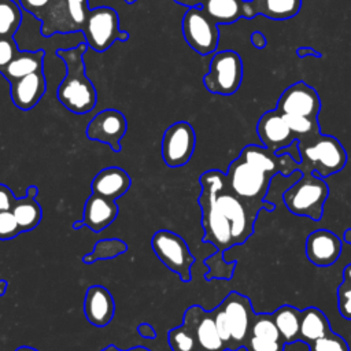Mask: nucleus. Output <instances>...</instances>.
<instances>
[{
    "label": "nucleus",
    "mask_w": 351,
    "mask_h": 351,
    "mask_svg": "<svg viewBox=\"0 0 351 351\" xmlns=\"http://www.w3.org/2000/svg\"><path fill=\"white\" fill-rule=\"evenodd\" d=\"M88 44L81 43L74 48H62L56 56L66 64V74L58 86V100L70 111L78 115L90 112L97 103L96 88L86 75L84 55Z\"/></svg>",
    "instance_id": "obj_1"
},
{
    "label": "nucleus",
    "mask_w": 351,
    "mask_h": 351,
    "mask_svg": "<svg viewBox=\"0 0 351 351\" xmlns=\"http://www.w3.org/2000/svg\"><path fill=\"white\" fill-rule=\"evenodd\" d=\"M199 182L202 186L199 206L202 208V226L204 229L203 241L211 243L217 248V252L222 254L234 245L230 223L215 200L217 191L226 185V176L219 170H208L200 176Z\"/></svg>",
    "instance_id": "obj_2"
},
{
    "label": "nucleus",
    "mask_w": 351,
    "mask_h": 351,
    "mask_svg": "<svg viewBox=\"0 0 351 351\" xmlns=\"http://www.w3.org/2000/svg\"><path fill=\"white\" fill-rule=\"evenodd\" d=\"M298 143L300 152L298 170L300 173H313L326 178L341 171L347 163V152L333 136L319 133L313 138Z\"/></svg>",
    "instance_id": "obj_3"
},
{
    "label": "nucleus",
    "mask_w": 351,
    "mask_h": 351,
    "mask_svg": "<svg viewBox=\"0 0 351 351\" xmlns=\"http://www.w3.org/2000/svg\"><path fill=\"white\" fill-rule=\"evenodd\" d=\"M225 176L228 188L250 206L269 211L276 208L274 204L265 202L271 177L262 170L239 156L229 165Z\"/></svg>",
    "instance_id": "obj_4"
},
{
    "label": "nucleus",
    "mask_w": 351,
    "mask_h": 351,
    "mask_svg": "<svg viewBox=\"0 0 351 351\" xmlns=\"http://www.w3.org/2000/svg\"><path fill=\"white\" fill-rule=\"evenodd\" d=\"M328 195L329 188L324 178L313 173H302L300 180L282 193V202L293 215L319 221Z\"/></svg>",
    "instance_id": "obj_5"
},
{
    "label": "nucleus",
    "mask_w": 351,
    "mask_h": 351,
    "mask_svg": "<svg viewBox=\"0 0 351 351\" xmlns=\"http://www.w3.org/2000/svg\"><path fill=\"white\" fill-rule=\"evenodd\" d=\"M82 33L88 47L96 52L107 51L115 41L129 40V33L119 29L118 12L107 5L89 11Z\"/></svg>",
    "instance_id": "obj_6"
},
{
    "label": "nucleus",
    "mask_w": 351,
    "mask_h": 351,
    "mask_svg": "<svg viewBox=\"0 0 351 351\" xmlns=\"http://www.w3.org/2000/svg\"><path fill=\"white\" fill-rule=\"evenodd\" d=\"M151 247L156 258L181 281H191V267L195 263V256L189 251L186 241L177 233L160 229L154 233Z\"/></svg>",
    "instance_id": "obj_7"
},
{
    "label": "nucleus",
    "mask_w": 351,
    "mask_h": 351,
    "mask_svg": "<svg viewBox=\"0 0 351 351\" xmlns=\"http://www.w3.org/2000/svg\"><path fill=\"white\" fill-rule=\"evenodd\" d=\"M243 81V60L232 49L215 52L210 62V70L203 77L206 89L215 95H233Z\"/></svg>",
    "instance_id": "obj_8"
},
{
    "label": "nucleus",
    "mask_w": 351,
    "mask_h": 351,
    "mask_svg": "<svg viewBox=\"0 0 351 351\" xmlns=\"http://www.w3.org/2000/svg\"><path fill=\"white\" fill-rule=\"evenodd\" d=\"M215 200L219 210L230 223L234 245L243 244L254 233V223L261 210L250 206L239 196H236L228 188V184L217 191Z\"/></svg>",
    "instance_id": "obj_9"
},
{
    "label": "nucleus",
    "mask_w": 351,
    "mask_h": 351,
    "mask_svg": "<svg viewBox=\"0 0 351 351\" xmlns=\"http://www.w3.org/2000/svg\"><path fill=\"white\" fill-rule=\"evenodd\" d=\"M182 36L186 44L202 56L215 52L219 41L218 25L202 7L186 10L182 18Z\"/></svg>",
    "instance_id": "obj_10"
},
{
    "label": "nucleus",
    "mask_w": 351,
    "mask_h": 351,
    "mask_svg": "<svg viewBox=\"0 0 351 351\" xmlns=\"http://www.w3.org/2000/svg\"><path fill=\"white\" fill-rule=\"evenodd\" d=\"M196 145L195 129L185 121L170 125L162 138V158L169 167H181L189 162Z\"/></svg>",
    "instance_id": "obj_11"
},
{
    "label": "nucleus",
    "mask_w": 351,
    "mask_h": 351,
    "mask_svg": "<svg viewBox=\"0 0 351 351\" xmlns=\"http://www.w3.org/2000/svg\"><path fill=\"white\" fill-rule=\"evenodd\" d=\"M219 306L222 307L230 328L232 351H237L244 346L255 314L251 300L245 295L233 291L221 302Z\"/></svg>",
    "instance_id": "obj_12"
},
{
    "label": "nucleus",
    "mask_w": 351,
    "mask_h": 351,
    "mask_svg": "<svg viewBox=\"0 0 351 351\" xmlns=\"http://www.w3.org/2000/svg\"><path fill=\"white\" fill-rule=\"evenodd\" d=\"M128 130L125 115L115 108H106L97 112L86 126V137L110 145L114 152L121 151V140Z\"/></svg>",
    "instance_id": "obj_13"
},
{
    "label": "nucleus",
    "mask_w": 351,
    "mask_h": 351,
    "mask_svg": "<svg viewBox=\"0 0 351 351\" xmlns=\"http://www.w3.org/2000/svg\"><path fill=\"white\" fill-rule=\"evenodd\" d=\"M276 110L281 114L318 118L321 99L313 86L307 85L304 81H298L281 93Z\"/></svg>",
    "instance_id": "obj_14"
},
{
    "label": "nucleus",
    "mask_w": 351,
    "mask_h": 351,
    "mask_svg": "<svg viewBox=\"0 0 351 351\" xmlns=\"http://www.w3.org/2000/svg\"><path fill=\"white\" fill-rule=\"evenodd\" d=\"M184 324L192 329L199 351H226L211 311L197 304L189 306L184 313Z\"/></svg>",
    "instance_id": "obj_15"
},
{
    "label": "nucleus",
    "mask_w": 351,
    "mask_h": 351,
    "mask_svg": "<svg viewBox=\"0 0 351 351\" xmlns=\"http://www.w3.org/2000/svg\"><path fill=\"white\" fill-rule=\"evenodd\" d=\"M239 156L270 177L277 174H281L285 177L295 174L298 171V165H299L287 152L277 154L274 151L267 149L266 147H261L256 144L245 145L241 149Z\"/></svg>",
    "instance_id": "obj_16"
},
{
    "label": "nucleus",
    "mask_w": 351,
    "mask_h": 351,
    "mask_svg": "<svg viewBox=\"0 0 351 351\" xmlns=\"http://www.w3.org/2000/svg\"><path fill=\"white\" fill-rule=\"evenodd\" d=\"M256 133L263 147L274 152L291 145L296 140L284 118V114L277 110H270L259 118Z\"/></svg>",
    "instance_id": "obj_17"
},
{
    "label": "nucleus",
    "mask_w": 351,
    "mask_h": 351,
    "mask_svg": "<svg viewBox=\"0 0 351 351\" xmlns=\"http://www.w3.org/2000/svg\"><path fill=\"white\" fill-rule=\"evenodd\" d=\"M341 240L333 232L318 229L311 232L306 239V256L319 267L333 265L341 254Z\"/></svg>",
    "instance_id": "obj_18"
},
{
    "label": "nucleus",
    "mask_w": 351,
    "mask_h": 351,
    "mask_svg": "<svg viewBox=\"0 0 351 351\" xmlns=\"http://www.w3.org/2000/svg\"><path fill=\"white\" fill-rule=\"evenodd\" d=\"M115 313V302L110 291L103 285L88 288L84 300V314L88 322L97 328L107 326Z\"/></svg>",
    "instance_id": "obj_19"
},
{
    "label": "nucleus",
    "mask_w": 351,
    "mask_h": 351,
    "mask_svg": "<svg viewBox=\"0 0 351 351\" xmlns=\"http://www.w3.org/2000/svg\"><path fill=\"white\" fill-rule=\"evenodd\" d=\"M10 95L15 107L22 111L32 110L44 96L47 81L43 71H37L10 82Z\"/></svg>",
    "instance_id": "obj_20"
},
{
    "label": "nucleus",
    "mask_w": 351,
    "mask_h": 351,
    "mask_svg": "<svg viewBox=\"0 0 351 351\" xmlns=\"http://www.w3.org/2000/svg\"><path fill=\"white\" fill-rule=\"evenodd\" d=\"M302 0H243V18L263 15L274 21H285L299 14Z\"/></svg>",
    "instance_id": "obj_21"
},
{
    "label": "nucleus",
    "mask_w": 351,
    "mask_h": 351,
    "mask_svg": "<svg viewBox=\"0 0 351 351\" xmlns=\"http://www.w3.org/2000/svg\"><path fill=\"white\" fill-rule=\"evenodd\" d=\"M132 185L130 176L121 167L110 166L100 170L90 182L92 193L117 200L123 196Z\"/></svg>",
    "instance_id": "obj_22"
},
{
    "label": "nucleus",
    "mask_w": 351,
    "mask_h": 351,
    "mask_svg": "<svg viewBox=\"0 0 351 351\" xmlns=\"http://www.w3.org/2000/svg\"><path fill=\"white\" fill-rule=\"evenodd\" d=\"M118 206L115 200L90 193L84 206V223L93 232H101L108 228L118 217Z\"/></svg>",
    "instance_id": "obj_23"
},
{
    "label": "nucleus",
    "mask_w": 351,
    "mask_h": 351,
    "mask_svg": "<svg viewBox=\"0 0 351 351\" xmlns=\"http://www.w3.org/2000/svg\"><path fill=\"white\" fill-rule=\"evenodd\" d=\"M44 56L45 52L43 49L37 51H18L14 59L8 63V66L3 70L1 75L12 82L29 74L43 71L44 69Z\"/></svg>",
    "instance_id": "obj_24"
},
{
    "label": "nucleus",
    "mask_w": 351,
    "mask_h": 351,
    "mask_svg": "<svg viewBox=\"0 0 351 351\" xmlns=\"http://www.w3.org/2000/svg\"><path fill=\"white\" fill-rule=\"evenodd\" d=\"M330 324L324 311L318 307H307L300 311V330L299 341L310 344L318 337L329 333Z\"/></svg>",
    "instance_id": "obj_25"
},
{
    "label": "nucleus",
    "mask_w": 351,
    "mask_h": 351,
    "mask_svg": "<svg viewBox=\"0 0 351 351\" xmlns=\"http://www.w3.org/2000/svg\"><path fill=\"white\" fill-rule=\"evenodd\" d=\"M300 311L291 304H282L271 313L276 326L278 328L285 344L299 341L300 330Z\"/></svg>",
    "instance_id": "obj_26"
},
{
    "label": "nucleus",
    "mask_w": 351,
    "mask_h": 351,
    "mask_svg": "<svg viewBox=\"0 0 351 351\" xmlns=\"http://www.w3.org/2000/svg\"><path fill=\"white\" fill-rule=\"evenodd\" d=\"M202 8L217 25L234 23L243 18V0H206Z\"/></svg>",
    "instance_id": "obj_27"
},
{
    "label": "nucleus",
    "mask_w": 351,
    "mask_h": 351,
    "mask_svg": "<svg viewBox=\"0 0 351 351\" xmlns=\"http://www.w3.org/2000/svg\"><path fill=\"white\" fill-rule=\"evenodd\" d=\"M11 211L22 232L33 230L34 228L38 226L43 218L41 206L37 203L36 199H32L27 196L16 197Z\"/></svg>",
    "instance_id": "obj_28"
},
{
    "label": "nucleus",
    "mask_w": 351,
    "mask_h": 351,
    "mask_svg": "<svg viewBox=\"0 0 351 351\" xmlns=\"http://www.w3.org/2000/svg\"><path fill=\"white\" fill-rule=\"evenodd\" d=\"M21 23V5L15 0H0V37H14Z\"/></svg>",
    "instance_id": "obj_29"
},
{
    "label": "nucleus",
    "mask_w": 351,
    "mask_h": 351,
    "mask_svg": "<svg viewBox=\"0 0 351 351\" xmlns=\"http://www.w3.org/2000/svg\"><path fill=\"white\" fill-rule=\"evenodd\" d=\"M128 251V244L121 239H103L99 240L93 250L82 256V262L86 265H90L96 261L103 259H114L118 255Z\"/></svg>",
    "instance_id": "obj_30"
},
{
    "label": "nucleus",
    "mask_w": 351,
    "mask_h": 351,
    "mask_svg": "<svg viewBox=\"0 0 351 351\" xmlns=\"http://www.w3.org/2000/svg\"><path fill=\"white\" fill-rule=\"evenodd\" d=\"M284 118L298 141L313 138L321 133L318 118H308L291 114H284Z\"/></svg>",
    "instance_id": "obj_31"
},
{
    "label": "nucleus",
    "mask_w": 351,
    "mask_h": 351,
    "mask_svg": "<svg viewBox=\"0 0 351 351\" xmlns=\"http://www.w3.org/2000/svg\"><path fill=\"white\" fill-rule=\"evenodd\" d=\"M167 343L171 351H199L192 329L182 324L167 332Z\"/></svg>",
    "instance_id": "obj_32"
},
{
    "label": "nucleus",
    "mask_w": 351,
    "mask_h": 351,
    "mask_svg": "<svg viewBox=\"0 0 351 351\" xmlns=\"http://www.w3.org/2000/svg\"><path fill=\"white\" fill-rule=\"evenodd\" d=\"M90 8L88 0H66V23L67 32L82 30Z\"/></svg>",
    "instance_id": "obj_33"
},
{
    "label": "nucleus",
    "mask_w": 351,
    "mask_h": 351,
    "mask_svg": "<svg viewBox=\"0 0 351 351\" xmlns=\"http://www.w3.org/2000/svg\"><path fill=\"white\" fill-rule=\"evenodd\" d=\"M248 335H255V336L266 337V339L276 340V341H284L278 328L274 324L271 314H256L255 313L252 317V321H251Z\"/></svg>",
    "instance_id": "obj_34"
},
{
    "label": "nucleus",
    "mask_w": 351,
    "mask_h": 351,
    "mask_svg": "<svg viewBox=\"0 0 351 351\" xmlns=\"http://www.w3.org/2000/svg\"><path fill=\"white\" fill-rule=\"evenodd\" d=\"M307 346L310 351H350L347 341L333 330L315 339Z\"/></svg>",
    "instance_id": "obj_35"
},
{
    "label": "nucleus",
    "mask_w": 351,
    "mask_h": 351,
    "mask_svg": "<svg viewBox=\"0 0 351 351\" xmlns=\"http://www.w3.org/2000/svg\"><path fill=\"white\" fill-rule=\"evenodd\" d=\"M243 347L247 351H284L285 343L270 340V339L255 336V335H248Z\"/></svg>",
    "instance_id": "obj_36"
},
{
    "label": "nucleus",
    "mask_w": 351,
    "mask_h": 351,
    "mask_svg": "<svg viewBox=\"0 0 351 351\" xmlns=\"http://www.w3.org/2000/svg\"><path fill=\"white\" fill-rule=\"evenodd\" d=\"M22 233L11 210L0 211V240H12Z\"/></svg>",
    "instance_id": "obj_37"
},
{
    "label": "nucleus",
    "mask_w": 351,
    "mask_h": 351,
    "mask_svg": "<svg viewBox=\"0 0 351 351\" xmlns=\"http://www.w3.org/2000/svg\"><path fill=\"white\" fill-rule=\"evenodd\" d=\"M337 310L340 315L351 321V281L343 278L341 284L337 287Z\"/></svg>",
    "instance_id": "obj_38"
},
{
    "label": "nucleus",
    "mask_w": 351,
    "mask_h": 351,
    "mask_svg": "<svg viewBox=\"0 0 351 351\" xmlns=\"http://www.w3.org/2000/svg\"><path fill=\"white\" fill-rule=\"evenodd\" d=\"M213 317H214V322L218 330V335L221 337V340L223 341L226 351H232V336H230V328L228 324V319L225 317V313L222 310V307L218 304L214 310H211Z\"/></svg>",
    "instance_id": "obj_39"
},
{
    "label": "nucleus",
    "mask_w": 351,
    "mask_h": 351,
    "mask_svg": "<svg viewBox=\"0 0 351 351\" xmlns=\"http://www.w3.org/2000/svg\"><path fill=\"white\" fill-rule=\"evenodd\" d=\"M18 45L14 37H0V74L18 53Z\"/></svg>",
    "instance_id": "obj_40"
},
{
    "label": "nucleus",
    "mask_w": 351,
    "mask_h": 351,
    "mask_svg": "<svg viewBox=\"0 0 351 351\" xmlns=\"http://www.w3.org/2000/svg\"><path fill=\"white\" fill-rule=\"evenodd\" d=\"M51 1L52 0H19L21 5L38 19H43Z\"/></svg>",
    "instance_id": "obj_41"
},
{
    "label": "nucleus",
    "mask_w": 351,
    "mask_h": 351,
    "mask_svg": "<svg viewBox=\"0 0 351 351\" xmlns=\"http://www.w3.org/2000/svg\"><path fill=\"white\" fill-rule=\"evenodd\" d=\"M15 200L16 197L14 196L12 191L7 185L0 184V211L12 210Z\"/></svg>",
    "instance_id": "obj_42"
},
{
    "label": "nucleus",
    "mask_w": 351,
    "mask_h": 351,
    "mask_svg": "<svg viewBox=\"0 0 351 351\" xmlns=\"http://www.w3.org/2000/svg\"><path fill=\"white\" fill-rule=\"evenodd\" d=\"M137 332L141 337L144 339H148V340H152L156 337V330L154 329V326L151 324H147V322H143L137 326Z\"/></svg>",
    "instance_id": "obj_43"
},
{
    "label": "nucleus",
    "mask_w": 351,
    "mask_h": 351,
    "mask_svg": "<svg viewBox=\"0 0 351 351\" xmlns=\"http://www.w3.org/2000/svg\"><path fill=\"white\" fill-rule=\"evenodd\" d=\"M250 40H251V44H252L255 48H258V49H263V48H266V45H267V40H266L265 34L261 33L259 30L254 32V33L251 34Z\"/></svg>",
    "instance_id": "obj_44"
},
{
    "label": "nucleus",
    "mask_w": 351,
    "mask_h": 351,
    "mask_svg": "<svg viewBox=\"0 0 351 351\" xmlns=\"http://www.w3.org/2000/svg\"><path fill=\"white\" fill-rule=\"evenodd\" d=\"M296 55H298V58H306V56H314V58H321L322 55H321V52H318V51H315V49H313V48H310V47H300V48H298V51H296Z\"/></svg>",
    "instance_id": "obj_45"
},
{
    "label": "nucleus",
    "mask_w": 351,
    "mask_h": 351,
    "mask_svg": "<svg viewBox=\"0 0 351 351\" xmlns=\"http://www.w3.org/2000/svg\"><path fill=\"white\" fill-rule=\"evenodd\" d=\"M174 1L177 4H181V5H185L188 8H192V7H202L206 0H174Z\"/></svg>",
    "instance_id": "obj_46"
},
{
    "label": "nucleus",
    "mask_w": 351,
    "mask_h": 351,
    "mask_svg": "<svg viewBox=\"0 0 351 351\" xmlns=\"http://www.w3.org/2000/svg\"><path fill=\"white\" fill-rule=\"evenodd\" d=\"M100 351H123V350H119V348H117L115 346L110 344V346L104 347V348L100 350ZM125 351H151V350H148V348H145V347H133V348H129V350H125Z\"/></svg>",
    "instance_id": "obj_47"
},
{
    "label": "nucleus",
    "mask_w": 351,
    "mask_h": 351,
    "mask_svg": "<svg viewBox=\"0 0 351 351\" xmlns=\"http://www.w3.org/2000/svg\"><path fill=\"white\" fill-rule=\"evenodd\" d=\"M38 195V188L36 186V185H30V186H27V189H26V195L25 196H27V197H32V199H36V196Z\"/></svg>",
    "instance_id": "obj_48"
},
{
    "label": "nucleus",
    "mask_w": 351,
    "mask_h": 351,
    "mask_svg": "<svg viewBox=\"0 0 351 351\" xmlns=\"http://www.w3.org/2000/svg\"><path fill=\"white\" fill-rule=\"evenodd\" d=\"M8 289V281L7 280H0V296H4Z\"/></svg>",
    "instance_id": "obj_49"
},
{
    "label": "nucleus",
    "mask_w": 351,
    "mask_h": 351,
    "mask_svg": "<svg viewBox=\"0 0 351 351\" xmlns=\"http://www.w3.org/2000/svg\"><path fill=\"white\" fill-rule=\"evenodd\" d=\"M343 278L351 281V263H348L343 270Z\"/></svg>",
    "instance_id": "obj_50"
},
{
    "label": "nucleus",
    "mask_w": 351,
    "mask_h": 351,
    "mask_svg": "<svg viewBox=\"0 0 351 351\" xmlns=\"http://www.w3.org/2000/svg\"><path fill=\"white\" fill-rule=\"evenodd\" d=\"M343 240L347 243V244H351V229H346L344 233H343Z\"/></svg>",
    "instance_id": "obj_51"
},
{
    "label": "nucleus",
    "mask_w": 351,
    "mask_h": 351,
    "mask_svg": "<svg viewBox=\"0 0 351 351\" xmlns=\"http://www.w3.org/2000/svg\"><path fill=\"white\" fill-rule=\"evenodd\" d=\"M15 351H38L37 348H33V347H29V346H21L18 347Z\"/></svg>",
    "instance_id": "obj_52"
},
{
    "label": "nucleus",
    "mask_w": 351,
    "mask_h": 351,
    "mask_svg": "<svg viewBox=\"0 0 351 351\" xmlns=\"http://www.w3.org/2000/svg\"><path fill=\"white\" fill-rule=\"evenodd\" d=\"M82 226H85V223H84L82 219H81V221H75V222L73 223V228H74V229H80V228H82Z\"/></svg>",
    "instance_id": "obj_53"
},
{
    "label": "nucleus",
    "mask_w": 351,
    "mask_h": 351,
    "mask_svg": "<svg viewBox=\"0 0 351 351\" xmlns=\"http://www.w3.org/2000/svg\"><path fill=\"white\" fill-rule=\"evenodd\" d=\"M126 4H133V3H136L137 0H123Z\"/></svg>",
    "instance_id": "obj_54"
}]
</instances>
